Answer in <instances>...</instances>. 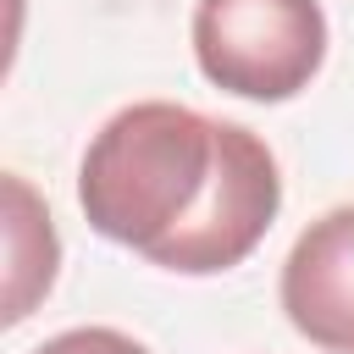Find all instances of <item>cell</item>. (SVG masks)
<instances>
[{"label": "cell", "mask_w": 354, "mask_h": 354, "mask_svg": "<svg viewBox=\"0 0 354 354\" xmlns=\"http://www.w3.org/2000/svg\"><path fill=\"white\" fill-rule=\"evenodd\" d=\"M282 315L321 354H354V205L315 216L282 260Z\"/></svg>", "instance_id": "obj_3"}, {"label": "cell", "mask_w": 354, "mask_h": 354, "mask_svg": "<svg viewBox=\"0 0 354 354\" xmlns=\"http://www.w3.org/2000/svg\"><path fill=\"white\" fill-rule=\"evenodd\" d=\"M33 354H149V348L138 337L116 332V326H72V332L44 337Z\"/></svg>", "instance_id": "obj_5"}, {"label": "cell", "mask_w": 354, "mask_h": 354, "mask_svg": "<svg viewBox=\"0 0 354 354\" xmlns=\"http://www.w3.org/2000/svg\"><path fill=\"white\" fill-rule=\"evenodd\" d=\"M88 227L160 271L216 277L260 249L282 210V171L260 133L177 100L122 105L83 149Z\"/></svg>", "instance_id": "obj_1"}, {"label": "cell", "mask_w": 354, "mask_h": 354, "mask_svg": "<svg viewBox=\"0 0 354 354\" xmlns=\"http://www.w3.org/2000/svg\"><path fill=\"white\" fill-rule=\"evenodd\" d=\"M188 33L199 72L260 105L304 94L326 61L321 0H199Z\"/></svg>", "instance_id": "obj_2"}, {"label": "cell", "mask_w": 354, "mask_h": 354, "mask_svg": "<svg viewBox=\"0 0 354 354\" xmlns=\"http://www.w3.org/2000/svg\"><path fill=\"white\" fill-rule=\"evenodd\" d=\"M55 266H61V238L50 227L44 199L28 188V177L6 171V326L33 315V304L55 282Z\"/></svg>", "instance_id": "obj_4"}]
</instances>
